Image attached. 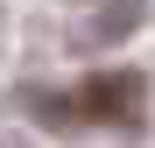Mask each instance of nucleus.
I'll return each mask as SVG.
<instances>
[{"label": "nucleus", "instance_id": "obj_1", "mask_svg": "<svg viewBox=\"0 0 155 148\" xmlns=\"http://www.w3.org/2000/svg\"><path fill=\"white\" fill-rule=\"evenodd\" d=\"M42 113H57V120H134L141 113V78L134 71H99V78H85L71 99H57Z\"/></svg>", "mask_w": 155, "mask_h": 148}, {"label": "nucleus", "instance_id": "obj_2", "mask_svg": "<svg viewBox=\"0 0 155 148\" xmlns=\"http://www.w3.org/2000/svg\"><path fill=\"white\" fill-rule=\"evenodd\" d=\"M141 7H148V0H106V7L92 14V28H78V42H85V49H99V42L134 35V28H141Z\"/></svg>", "mask_w": 155, "mask_h": 148}]
</instances>
